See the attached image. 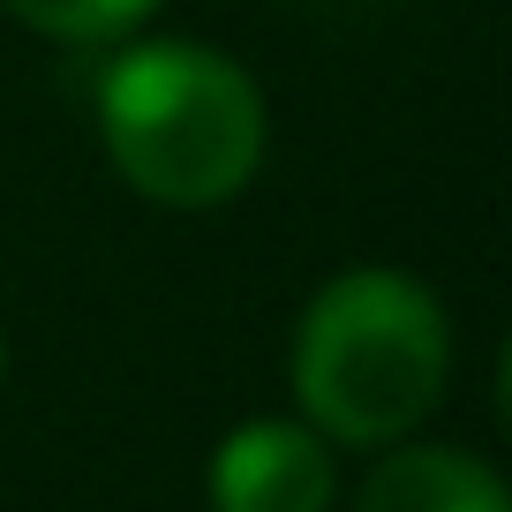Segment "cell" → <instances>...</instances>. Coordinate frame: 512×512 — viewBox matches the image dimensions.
<instances>
[{
	"mask_svg": "<svg viewBox=\"0 0 512 512\" xmlns=\"http://www.w3.org/2000/svg\"><path fill=\"white\" fill-rule=\"evenodd\" d=\"M452 384V317L415 272L354 264L294 324V400L324 445H400Z\"/></svg>",
	"mask_w": 512,
	"mask_h": 512,
	"instance_id": "cell-1",
	"label": "cell"
},
{
	"mask_svg": "<svg viewBox=\"0 0 512 512\" xmlns=\"http://www.w3.org/2000/svg\"><path fill=\"white\" fill-rule=\"evenodd\" d=\"M339 467L309 422H241L211 452V512H332Z\"/></svg>",
	"mask_w": 512,
	"mask_h": 512,
	"instance_id": "cell-3",
	"label": "cell"
},
{
	"mask_svg": "<svg viewBox=\"0 0 512 512\" xmlns=\"http://www.w3.org/2000/svg\"><path fill=\"white\" fill-rule=\"evenodd\" d=\"M98 136L136 196L166 211H211L264 166V91L249 68L189 38H151L106 61Z\"/></svg>",
	"mask_w": 512,
	"mask_h": 512,
	"instance_id": "cell-2",
	"label": "cell"
},
{
	"mask_svg": "<svg viewBox=\"0 0 512 512\" xmlns=\"http://www.w3.org/2000/svg\"><path fill=\"white\" fill-rule=\"evenodd\" d=\"M354 512H512L505 482L482 452L460 445H392L369 467Z\"/></svg>",
	"mask_w": 512,
	"mask_h": 512,
	"instance_id": "cell-4",
	"label": "cell"
},
{
	"mask_svg": "<svg viewBox=\"0 0 512 512\" xmlns=\"http://www.w3.org/2000/svg\"><path fill=\"white\" fill-rule=\"evenodd\" d=\"M0 8L61 46H106V38H128L159 0H0Z\"/></svg>",
	"mask_w": 512,
	"mask_h": 512,
	"instance_id": "cell-5",
	"label": "cell"
},
{
	"mask_svg": "<svg viewBox=\"0 0 512 512\" xmlns=\"http://www.w3.org/2000/svg\"><path fill=\"white\" fill-rule=\"evenodd\" d=\"M0 369H8V354H0Z\"/></svg>",
	"mask_w": 512,
	"mask_h": 512,
	"instance_id": "cell-6",
	"label": "cell"
}]
</instances>
